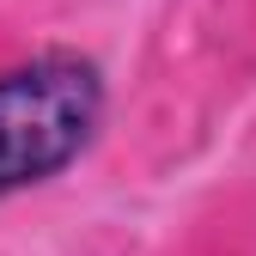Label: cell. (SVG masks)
Returning <instances> with one entry per match:
<instances>
[{
	"label": "cell",
	"instance_id": "cell-1",
	"mask_svg": "<svg viewBox=\"0 0 256 256\" xmlns=\"http://www.w3.org/2000/svg\"><path fill=\"white\" fill-rule=\"evenodd\" d=\"M110 80L80 49H43L0 68V202L49 189L98 146Z\"/></svg>",
	"mask_w": 256,
	"mask_h": 256
}]
</instances>
